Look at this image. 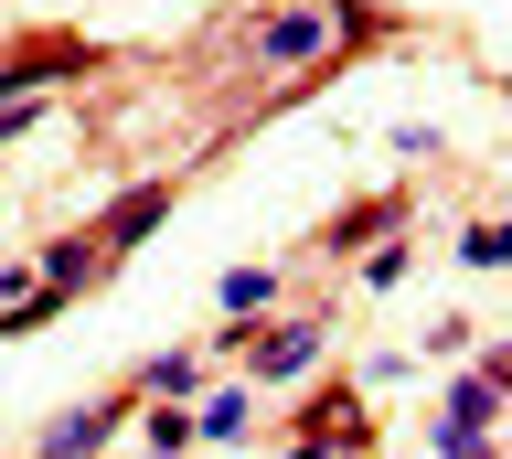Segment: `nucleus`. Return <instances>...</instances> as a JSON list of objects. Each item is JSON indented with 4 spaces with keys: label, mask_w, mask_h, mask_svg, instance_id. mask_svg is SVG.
Instances as JSON below:
<instances>
[{
    "label": "nucleus",
    "mask_w": 512,
    "mask_h": 459,
    "mask_svg": "<svg viewBox=\"0 0 512 459\" xmlns=\"http://www.w3.org/2000/svg\"><path fill=\"white\" fill-rule=\"evenodd\" d=\"M427 449H438V459H491V438H459V427H438Z\"/></svg>",
    "instance_id": "nucleus-15"
},
{
    "label": "nucleus",
    "mask_w": 512,
    "mask_h": 459,
    "mask_svg": "<svg viewBox=\"0 0 512 459\" xmlns=\"http://www.w3.org/2000/svg\"><path fill=\"white\" fill-rule=\"evenodd\" d=\"M384 225H406V193H374V203H352V214H331V235H320V257H352V246H374Z\"/></svg>",
    "instance_id": "nucleus-7"
},
{
    "label": "nucleus",
    "mask_w": 512,
    "mask_h": 459,
    "mask_svg": "<svg viewBox=\"0 0 512 459\" xmlns=\"http://www.w3.org/2000/svg\"><path fill=\"white\" fill-rule=\"evenodd\" d=\"M32 278H43L54 299H75V289H96V278H107V246H96V235H54Z\"/></svg>",
    "instance_id": "nucleus-5"
},
{
    "label": "nucleus",
    "mask_w": 512,
    "mask_h": 459,
    "mask_svg": "<svg viewBox=\"0 0 512 459\" xmlns=\"http://www.w3.org/2000/svg\"><path fill=\"white\" fill-rule=\"evenodd\" d=\"M246 353H256V385H288V374L320 363V321H278L267 342H246Z\"/></svg>",
    "instance_id": "nucleus-6"
},
{
    "label": "nucleus",
    "mask_w": 512,
    "mask_h": 459,
    "mask_svg": "<svg viewBox=\"0 0 512 459\" xmlns=\"http://www.w3.org/2000/svg\"><path fill=\"white\" fill-rule=\"evenodd\" d=\"M192 385H203V363H192V353H150V363H139V385H128V395H160V406H182Z\"/></svg>",
    "instance_id": "nucleus-10"
},
{
    "label": "nucleus",
    "mask_w": 512,
    "mask_h": 459,
    "mask_svg": "<svg viewBox=\"0 0 512 459\" xmlns=\"http://www.w3.org/2000/svg\"><path fill=\"white\" fill-rule=\"evenodd\" d=\"M150 225H171V182H128V193L118 203H107V214H96V246H107V257H128V246H139V235H150Z\"/></svg>",
    "instance_id": "nucleus-3"
},
{
    "label": "nucleus",
    "mask_w": 512,
    "mask_h": 459,
    "mask_svg": "<svg viewBox=\"0 0 512 459\" xmlns=\"http://www.w3.org/2000/svg\"><path fill=\"white\" fill-rule=\"evenodd\" d=\"M246 417H256V395H246V385H224V395H203V417H192V438H214V449H235V438H246Z\"/></svg>",
    "instance_id": "nucleus-9"
},
{
    "label": "nucleus",
    "mask_w": 512,
    "mask_h": 459,
    "mask_svg": "<svg viewBox=\"0 0 512 459\" xmlns=\"http://www.w3.org/2000/svg\"><path fill=\"white\" fill-rule=\"evenodd\" d=\"M459 257H470V267H502L512 235H502V225H470V235H459Z\"/></svg>",
    "instance_id": "nucleus-13"
},
{
    "label": "nucleus",
    "mask_w": 512,
    "mask_h": 459,
    "mask_svg": "<svg viewBox=\"0 0 512 459\" xmlns=\"http://www.w3.org/2000/svg\"><path fill=\"white\" fill-rule=\"evenodd\" d=\"M246 54H256L267 75H320L331 54H342V33H331V11H320V0H288V11H267V22L246 33Z\"/></svg>",
    "instance_id": "nucleus-1"
},
{
    "label": "nucleus",
    "mask_w": 512,
    "mask_h": 459,
    "mask_svg": "<svg viewBox=\"0 0 512 459\" xmlns=\"http://www.w3.org/2000/svg\"><path fill=\"white\" fill-rule=\"evenodd\" d=\"M491 417H502V385L459 374V385H448V417H438V427H459V438H491Z\"/></svg>",
    "instance_id": "nucleus-8"
},
{
    "label": "nucleus",
    "mask_w": 512,
    "mask_h": 459,
    "mask_svg": "<svg viewBox=\"0 0 512 459\" xmlns=\"http://www.w3.org/2000/svg\"><path fill=\"white\" fill-rule=\"evenodd\" d=\"M406 278V246H363V289H395Z\"/></svg>",
    "instance_id": "nucleus-14"
},
{
    "label": "nucleus",
    "mask_w": 512,
    "mask_h": 459,
    "mask_svg": "<svg viewBox=\"0 0 512 459\" xmlns=\"http://www.w3.org/2000/svg\"><path fill=\"white\" fill-rule=\"evenodd\" d=\"M128 406H139V395H86L75 417H54V427H43V459H96V449L128 427Z\"/></svg>",
    "instance_id": "nucleus-2"
},
{
    "label": "nucleus",
    "mask_w": 512,
    "mask_h": 459,
    "mask_svg": "<svg viewBox=\"0 0 512 459\" xmlns=\"http://www.w3.org/2000/svg\"><path fill=\"white\" fill-rule=\"evenodd\" d=\"M139 427H150V459L192 449V417H182V406H139Z\"/></svg>",
    "instance_id": "nucleus-12"
},
{
    "label": "nucleus",
    "mask_w": 512,
    "mask_h": 459,
    "mask_svg": "<svg viewBox=\"0 0 512 459\" xmlns=\"http://www.w3.org/2000/svg\"><path fill=\"white\" fill-rule=\"evenodd\" d=\"M96 54L86 43H22L11 65H0V97H32V86H64V75H86Z\"/></svg>",
    "instance_id": "nucleus-4"
},
{
    "label": "nucleus",
    "mask_w": 512,
    "mask_h": 459,
    "mask_svg": "<svg viewBox=\"0 0 512 459\" xmlns=\"http://www.w3.org/2000/svg\"><path fill=\"white\" fill-rule=\"evenodd\" d=\"M288 459H331V438H299V449H288Z\"/></svg>",
    "instance_id": "nucleus-16"
},
{
    "label": "nucleus",
    "mask_w": 512,
    "mask_h": 459,
    "mask_svg": "<svg viewBox=\"0 0 512 459\" xmlns=\"http://www.w3.org/2000/svg\"><path fill=\"white\" fill-rule=\"evenodd\" d=\"M224 321H256V310H267V299H278V267H224Z\"/></svg>",
    "instance_id": "nucleus-11"
}]
</instances>
